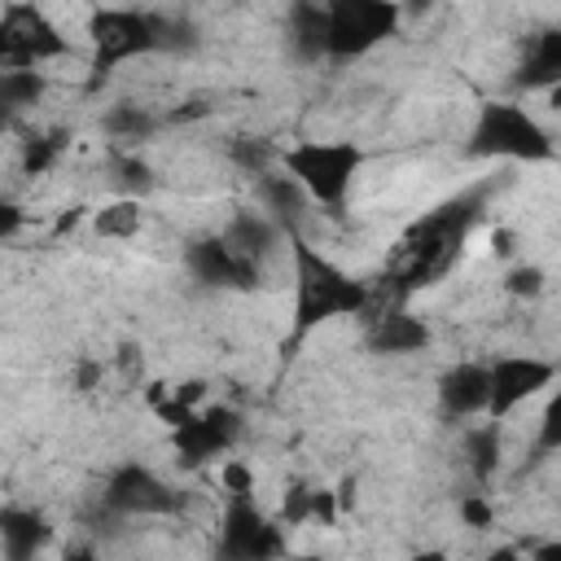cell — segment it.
Listing matches in <instances>:
<instances>
[{
	"instance_id": "1",
	"label": "cell",
	"mask_w": 561,
	"mask_h": 561,
	"mask_svg": "<svg viewBox=\"0 0 561 561\" xmlns=\"http://www.w3.org/2000/svg\"><path fill=\"white\" fill-rule=\"evenodd\" d=\"M294 329L307 333L311 324L320 320H333V316H351L368 302V289L359 280H351L337 263H329L316 245L307 241H294Z\"/></svg>"
},
{
	"instance_id": "2",
	"label": "cell",
	"mask_w": 561,
	"mask_h": 561,
	"mask_svg": "<svg viewBox=\"0 0 561 561\" xmlns=\"http://www.w3.org/2000/svg\"><path fill=\"white\" fill-rule=\"evenodd\" d=\"M469 153L513 158V162H548L557 153V145H552V136L543 131V123L535 114H526L522 105H508V101H491V105L478 110Z\"/></svg>"
},
{
	"instance_id": "3",
	"label": "cell",
	"mask_w": 561,
	"mask_h": 561,
	"mask_svg": "<svg viewBox=\"0 0 561 561\" xmlns=\"http://www.w3.org/2000/svg\"><path fill=\"white\" fill-rule=\"evenodd\" d=\"M280 167L320 206H342L359 171V149L346 140H302L280 153Z\"/></svg>"
},
{
	"instance_id": "4",
	"label": "cell",
	"mask_w": 561,
	"mask_h": 561,
	"mask_svg": "<svg viewBox=\"0 0 561 561\" xmlns=\"http://www.w3.org/2000/svg\"><path fill=\"white\" fill-rule=\"evenodd\" d=\"M399 22V9L394 4H381V0H337L329 4V48L324 57H364L368 48H377Z\"/></svg>"
},
{
	"instance_id": "5",
	"label": "cell",
	"mask_w": 561,
	"mask_h": 561,
	"mask_svg": "<svg viewBox=\"0 0 561 561\" xmlns=\"http://www.w3.org/2000/svg\"><path fill=\"white\" fill-rule=\"evenodd\" d=\"M66 53V39L57 26L26 4H9L0 18V66L4 70H35V61Z\"/></svg>"
},
{
	"instance_id": "6",
	"label": "cell",
	"mask_w": 561,
	"mask_h": 561,
	"mask_svg": "<svg viewBox=\"0 0 561 561\" xmlns=\"http://www.w3.org/2000/svg\"><path fill=\"white\" fill-rule=\"evenodd\" d=\"M219 557L224 561H280L285 557V535L276 522H267L250 495H232L219 530Z\"/></svg>"
},
{
	"instance_id": "7",
	"label": "cell",
	"mask_w": 561,
	"mask_h": 561,
	"mask_svg": "<svg viewBox=\"0 0 561 561\" xmlns=\"http://www.w3.org/2000/svg\"><path fill=\"white\" fill-rule=\"evenodd\" d=\"M92 44H96V70H110L136 53H153V48H162L158 13L101 9V13H92Z\"/></svg>"
},
{
	"instance_id": "8",
	"label": "cell",
	"mask_w": 561,
	"mask_h": 561,
	"mask_svg": "<svg viewBox=\"0 0 561 561\" xmlns=\"http://www.w3.org/2000/svg\"><path fill=\"white\" fill-rule=\"evenodd\" d=\"M557 368L548 359H535V355H500L491 364V421L508 416L517 403L535 399L543 386H552Z\"/></svg>"
},
{
	"instance_id": "9",
	"label": "cell",
	"mask_w": 561,
	"mask_h": 561,
	"mask_svg": "<svg viewBox=\"0 0 561 561\" xmlns=\"http://www.w3.org/2000/svg\"><path fill=\"white\" fill-rule=\"evenodd\" d=\"M105 504L114 513H131V517H158L175 508V491L145 465H123L110 473L105 482Z\"/></svg>"
},
{
	"instance_id": "10",
	"label": "cell",
	"mask_w": 561,
	"mask_h": 561,
	"mask_svg": "<svg viewBox=\"0 0 561 561\" xmlns=\"http://www.w3.org/2000/svg\"><path fill=\"white\" fill-rule=\"evenodd\" d=\"M188 272L202 285H215V289H254L259 276H263V267H254L250 259H241L224 237L193 241L188 245Z\"/></svg>"
},
{
	"instance_id": "11",
	"label": "cell",
	"mask_w": 561,
	"mask_h": 561,
	"mask_svg": "<svg viewBox=\"0 0 561 561\" xmlns=\"http://www.w3.org/2000/svg\"><path fill=\"white\" fill-rule=\"evenodd\" d=\"M438 403L447 416H478L491 408V364H456L438 377Z\"/></svg>"
},
{
	"instance_id": "12",
	"label": "cell",
	"mask_w": 561,
	"mask_h": 561,
	"mask_svg": "<svg viewBox=\"0 0 561 561\" xmlns=\"http://www.w3.org/2000/svg\"><path fill=\"white\" fill-rule=\"evenodd\" d=\"M237 438V416L224 412V408H210V412H197L188 421L175 425V447L188 456V460H206L224 447H232Z\"/></svg>"
},
{
	"instance_id": "13",
	"label": "cell",
	"mask_w": 561,
	"mask_h": 561,
	"mask_svg": "<svg viewBox=\"0 0 561 561\" xmlns=\"http://www.w3.org/2000/svg\"><path fill=\"white\" fill-rule=\"evenodd\" d=\"M430 346V324L408 311H381L368 324V351L377 355H412Z\"/></svg>"
},
{
	"instance_id": "14",
	"label": "cell",
	"mask_w": 561,
	"mask_h": 561,
	"mask_svg": "<svg viewBox=\"0 0 561 561\" xmlns=\"http://www.w3.org/2000/svg\"><path fill=\"white\" fill-rule=\"evenodd\" d=\"M48 539V526H44V517L39 513H31V508H18V504H9L4 513H0V543H4V561H35V552H39V543Z\"/></svg>"
},
{
	"instance_id": "15",
	"label": "cell",
	"mask_w": 561,
	"mask_h": 561,
	"mask_svg": "<svg viewBox=\"0 0 561 561\" xmlns=\"http://www.w3.org/2000/svg\"><path fill=\"white\" fill-rule=\"evenodd\" d=\"M522 83L526 88H548V92L561 88V31H543L526 44Z\"/></svg>"
},
{
	"instance_id": "16",
	"label": "cell",
	"mask_w": 561,
	"mask_h": 561,
	"mask_svg": "<svg viewBox=\"0 0 561 561\" xmlns=\"http://www.w3.org/2000/svg\"><path fill=\"white\" fill-rule=\"evenodd\" d=\"M224 241H228L241 259H250L254 267H263V259L276 250V224H272L267 215H237V219L228 224Z\"/></svg>"
},
{
	"instance_id": "17",
	"label": "cell",
	"mask_w": 561,
	"mask_h": 561,
	"mask_svg": "<svg viewBox=\"0 0 561 561\" xmlns=\"http://www.w3.org/2000/svg\"><path fill=\"white\" fill-rule=\"evenodd\" d=\"M289 39L298 57H324L329 48V9L324 4H294L289 9Z\"/></svg>"
},
{
	"instance_id": "18",
	"label": "cell",
	"mask_w": 561,
	"mask_h": 561,
	"mask_svg": "<svg viewBox=\"0 0 561 561\" xmlns=\"http://www.w3.org/2000/svg\"><path fill=\"white\" fill-rule=\"evenodd\" d=\"M263 202H267V219L276 224H285V228H294L298 219H302V210L311 206V197L298 188V180H289V175H263Z\"/></svg>"
},
{
	"instance_id": "19",
	"label": "cell",
	"mask_w": 561,
	"mask_h": 561,
	"mask_svg": "<svg viewBox=\"0 0 561 561\" xmlns=\"http://www.w3.org/2000/svg\"><path fill=\"white\" fill-rule=\"evenodd\" d=\"M39 96H44V79H39V70H0V105H4L9 114L35 105Z\"/></svg>"
},
{
	"instance_id": "20",
	"label": "cell",
	"mask_w": 561,
	"mask_h": 561,
	"mask_svg": "<svg viewBox=\"0 0 561 561\" xmlns=\"http://www.w3.org/2000/svg\"><path fill=\"white\" fill-rule=\"evenodd\" d=\"M105 131L118 140H140L153 131V114L140 105H114V110H105Z\"/></svg>"
},
{
	"instance_id": "21",
	"label": "cell",
	"mask_w": 561,
	"mask_h": 561,
	"mask_svg": "<svg viewBox=\"0 0 561 561\" xmlns=\"http://www.w3.org/2000/svg\"><path fill=\"white\" fill-rule=\"evenodd\" d=\"M465 456H469V469H473L478 478H491L495 465H500V438H495V430H491V425L473 430V434L465 438Z\"/></svg>"
},
{
	"instance_id": "22",
	"label": "cell",
	"mask_w": 561,
	"mask_h": 561,
	"mask_svg": "<svg viewBox=\"0 0 561 561\" xmlns=\"http://www.w3.org/2000/svg\"><path fill=\"white\" fill-rule=\"evenodd\" d=\"M96 232L101 237H136L140 232V206L136 202H114L96 210Z\"/></svg>"
},
{
	"instance_id": "23",
	"label": "cell",
	"mask_w": 561,
	"mask_h": 561,
	"mask_svg": "<svg viewBox=\"0 0 561 561\" xmlns=\"http://www.w3.org/2000/svg\"><path fill=\"white\" fill-rule=\"evenodd\" d=\"M539 447L543 451H557L561 447V390L548 399V408L539 416Z\"/></svg>"
},
{
	"instance_id": "24",
	"label": "cell",
	"mask_w": 561,
	"mask_h": 561,
	"mask_svg": "<svg viewBox=\"0 0 561 561\" xmlns=\"http://www.w3.org/2000/svg\"><path fill=\"white\" fill-rule=\"evenodd\" d=\"M504 285H508V294H517V298H535V294L543 289V272H539V267H513Z\"/></svg>"
},
{
	"instance_id": "25",
	"label": "cell",
	"mask_w": 561,
	"mask_h": 561,
	"mask_svg": "<svg viewBox=\"0 0 561 561\" xmlns=\"http://www.w3.org/2000/svg\"><path fill=\"white\" fill-rule=\"evenodd\" d=\"M460 517H465V526L486 530V526L495 522V508H491V500H482V495H465V500H460Z\"/></svg>"
},
{
	"instance_id": "26",
	"label": "cell",
	"mask_w": 561,
	"mask_h": 561,
	"mask_svg": "<svg viewBox=\"0 0 561 561\" xmlns=\"http://www.w3.org/2000/svg\"><path fill=\"white\" fill-rule=\"evenodd\" d=\"M224 486H228L232 495H250V486H254V473H250V465L232 460V465L224 469Z\"/></svg>"
},
{
	"instance_id": "27",
	"label": "cell",
	"mask_w": 561,
	"mask_h": 561,
	"mask_svg": "<svg viewBox=\"0 0 561 561\" xmlns=\"http://www.w3.org/2000/svg\"><path fill=\"white\" fill-rule=\"evenodd\" d=\"M530 561H561V539H548V543H539V548L530 552Z\"/></svg>"
},
{
	"instance_id": "28",
	"label": "cell",
	"mask_w": 561,
	"mask_h": 561,
	"mask_svg": "<svg viewBox=\"0 0 561 561\" xmlns=\"http://www.w3.org/2000/svg\"><path fill=\"white\" fill-rule=\"evenodd\" d=\"M66 561H96V552L88 543H75V548H66Z\"/></svg>"
},
{
	"instance_id": "29",
	"label": "cell",
	"mask_w": 561,
	"mask_h": 561,
	"mask_svg": "<svg viewBox=\"0 0 561 561\" xmlns=\"http://www.w3.org/2000/svg\"><path fill=\"white\" fill-rule=\"evenodd\" d=\"M408 561H451V557L438 552V548H425V552H416V557H408Z\"/></svg>"
},
{
	"instance_id": "30",
	"label": "cell",
	"mask_w": 561,
	"mask_h": 561,
	"mask_svg": "<svg viewBox=\"0 0 561 561\" xmlns=\"http://www.w3.org/2000/svg\"><path fill=\"white\" fill-rule=\"evenodd\" d=\"M486 561H517V552H513V548H500V552H491Z\"/></svg>"
},
{
	"instance_id": "31",
	"label": "cell",
	"mask_w": 561,
	"mask_h": 561,
	"mask_svg": "<svg viewBox=\"0 0 561 561\" xmlns=\"http://www.w3.org/2000/svg\"><path fill=\"white\" fill-rule=\"evenodd\" d=\"M548 96H552V105H557V114H561V88H557V92H548Z\"/></svg>"
}]
</instances>
